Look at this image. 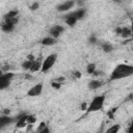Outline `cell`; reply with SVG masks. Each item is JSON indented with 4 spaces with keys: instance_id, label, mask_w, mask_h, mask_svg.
Returning <instances> with one entry per match:
<instances>
[{
    "instance_id": "1",
    "label": "cell",
    "mask_w": 133,
    "mask_h": 133,
    "mask_svg": "<svg viewBox=\"0 0 133 133\" xmlns=\"http://www.w3.org/2000/svg\"><path fill=\"white\" fill-rule=\"evenodd\" d=\"M132 75H133V66L131 64L119 63L113 69V71L110 74L109 79L110 81H116V80H121L124 78H128Z\"/></svg>"
},
{
    "instance_id": "2",
    "label": "cell",
    "mask_w": 133,
    "mask_h": 133,
    "mask_svg": "<svg viewBox=\"0 0 133 133\" xmlns=\"http://www.w3.org/2000/svg\"><path fill=\"white\" fill-rule=\"evenodd\" d=\"M105 100H106L105 95L96 96V97L91 100V102L88 104V106H87V108H86V113H91V112L100 111V110L104 107Z\"/></svg>"
},
{
    "instance_id": "3",
    "label": "cell",
    "mask_w": 133,
    "mask_h": 133,
    "mask_svg": "<svg viewBox=\"0 0 133 133\" xmlns=\"http://www.w3.org/2000/svg\"><path fill=\"white\" fill-rule=\"evenodd\" d=\"M57 57H58V56H57L56 53H52V54L48 55V56L43 60V62H42L41 71H42L43 73H46V72H48L49 70H51V69L54 66V64L56 63Z\"/></svg>"
},
{
    "instance_id": "4",
    "label": "cell",
    "mask_w": 133,
    "mask_h": 133,
    "mask_svg": "<svg viewBox=\"0 0 133 133\" xmlns=\"http://www.w3.org/2000/svg\"><path fill=\"white\" fill-rule=\"evenodd\" d=\"M14 75L11 73H2L0 74V90L7 88L12 80Z\"/></svg>"
},
{
    "instance_id": "5",
    "label": "cell",
    "mask_w": 133,
    "mask_h": 133,
    "mask_svg": "<svg viewBox=\"0 0 133 133\" xmlns=\"http://www.w3.org/2000/svg\"><path fill=\"white\" fill-rule=\"evenodd\" d=\"M4 22L11 23L14 25H17L19 22V11L17 9L9 10L5 16H4Z\"/></svg>"
},
{
    "instance_id": "6",
    "label": "cell",
    "mask_w": 133,
    "mask_h": 133,
    "mask_svg": "<svg viewBox=\"0 0 133 133\" xmlns=\"http://www.w3.org/2000/svg\"><path fill=\"white\" fill-rule=\"evenodd\" d=\"M43 89H44V84L39 82V83L34 84L32 87H30V88L28 89V91H27L26 95H27V97H31V98L38 97V96L42 94Z\"/></svg>"
},
{
    "instance_id": "7",
    "label": "cell",
    "mask_w": 133,
    "mask_h": 133,
    "mask_svg": "<svg viewBox=\"0 0 133 133\" xmlns=\"http://www.w3.org/2000/svg\"><path fill=\"white\" fill-rule=\"evenodd\" d=\"M63 31H64V27L63 26H61V25H54V26H52L50 28L49 33H50V36H52V37L57 39L63 33Z\"/></svg>"
},
{
    "instance_id": "8",
    "label": "cell",
    "mask_w": 133,
    "mask_h": 133,
    "mask_svg": "<svg viewBox=\"0 0 133 133\" xmlns=\"http://www.w3.org/2000/svg\"><path fill=\"white\" fill-rule=\"evenodd\" d=\"M14 122H16V118L12 117V116H9V115H6V114L0 115V130H2L3 128L11 125Z\"/></svg>"
},
{
    "instance_id": "9",
    "label": "cell",
    "mask_w": 133,
    "mask_h": 133,
    "mask_svg": "<svg viewBox=\"0 0 133 133\" xmlns=\"http://www.w3.org/2000/svg\"><path fill=\"white\" fill-rule=\"evenodd\" d=\"M74 6H75V1H64L60 4H58L56 8L59 12H65V11H69Z\"/></svg>"
},
{
    "instance_id": "10",
    "label": "cell",
    "mask_w": 133,
    "mask_h": 133,
    "mask_svg": "<svg viewBox=\"0 0 133 133\" xmlns=\"http://www.w3.org/2000/svg\"><path fill=\"white\" fill-rule=\"evenodd\" d=\"M86 12H87V9H86V8L81 7V8H78V9H76V10H74V11L70 12V15H71V16H73L77 21H79V20L83 19V18L86 16Z\"/></svg>"
},
{
    "instance_id": "11",
    "label": "cell",
    "mask_w": 133,
    "mask_h": 133,
    "mask_svg": "<svg viewBox=\"0 0 133 133\" xmlns=\"http://www.w3.org/2000/svg\"><path fill=\"white\" fill-rule=\"evenodd\" d=\"M17 128H24L27 126V113H22L16 118Z\"/></svg>"
},
{
    "instance_id": "12",
    "label": "cell",
    "mask_w": 133,
    "mask_h": 133,
    "mask_svg": "<svg viewBox=\"0 0 133 133\" xmlns=\"http://www.w3.org/2000/svg\"><path fill=\"white\" fill-rule=\"evenodd\" d=\"M115 32L117 34H119L124 38L131 37V33H132V31H131V29L129 27H118V28L115 29Z\"/></svg>"
},
{
    "instance_id": "13",
    "label": "cell",
    "mask_w": 133,
    "mask_h": 133,
    "mask_svg": "<svg viewBox=\"0 0 133 133\" xmlns=\"http://www.w3.org/2000/svg\"><path fill=\"white\" fill-rule=\"evenodd\" d=\"M42 58L39 57V58H35L34 60H33V62H32V64H31V68H30V72L31 73H35V72H38V71H41V68H42Z\"/></svg>"
},
{
    "instance_id": "14",
    "label": "cell",
    "mask_w": 133,
    "mask_h": 133,
    "mask_svg": "<svg viewBox=\"0 0 133 133\" xmlns=\"http://www.w3.org/2000/svg\"><path fill=\"white\" fill-rule=\"evenodd\" d=\"M103 81L99 80V79H92L88 82V88L89 89H92V90H96L98 88H100L101 86H103Z\"/></svg>"
},
{
    "instance_id": "15",
    "label": "cell",
    "mask_w": 133,
    "mask_h": 133,
    "mask_svg": "<svg viewBox=\"0 0 133 133\" xmlns=\"http://www.w3.org/2000/svg\"><path fill=\"white\" fill-rule=\"evenodd\" d=\"M57 43V39L56 38H54V37H52V36H46V37H44L42 41H41V44L43 45V46H53V45H55Z\"/></svg>"
},
{
    "instance_id": "16",
    "label": "cell",
    "mask_w": 133,
    "mask_h": 133,
    "mask_svg": "<svg viewBox=\"0 0 133 133\" xmlns=\"http://www.w3.org/2000/svg\"><path fill=\"white\" fill-rule=\"evenodd\" d=\"M16 25L11 24V23H7V22H3V24L1 25V30L5 33H10L11 31H14Z\"/></svg>"
},
{
    "instance_id": "17",
    "label": "cell",
    "mask_w": 133,
    "mask_h": 133,
    "mask_svg": "<svg viewBox=\"0 0 133 133\" xmlns=\"http://www.w3.org/2000/svg\"><path fill=\"white\" fill-rule=\"evenodd\" d=\"M101 47H102V50L105 52V53H110L113 51V46L111 43L109 42H104L101 44Z\"/></svg>"
},
{
    "instance_id": "18",
    "label": "cell",
    "mask_w": 133,
    "mask_h": 133,
    "mask_svg": "<svg viewBox=\"0 0 133 133\" xmlns=\"http://www.w3.org/2000/svg\"><path fill=\"white\" fill-rule=\"evenodd\" d=\"M64 22H65V24L68 25V26H70V27H73L78 21L73 17V16H71L70 14L69 15H66L65 16V19H64Z\"/></svg>"
},
{
    "instance_id": "19",
    "label": "cell",
    "mask_w": 133,
    "mask_h": 133,
    "mask_svg": "<svg viewBox=\"0 0 133 133\" xmlns=\"http://www.w3.org/2000/svg\"><path fill=\"white\" fill-rule=\"evenodd\" d=\"M119 130H121V125L119 124H114V125L110 126L109 128H107L104 133H118Z\"/></svg>"
},
{
    "instance_id": "20",
    "label": "cell",
    "mask_w": 133,
    "mask_h": 133,
    "mask_svg": "<svg viewBox=\"0 0 133 133\" xmlns=\"http://www.w3.org/2000/svg\"><path fill=\"white\" fill-rule=\"evenodd\" d=\"M97 71V66L95 63H89L87 66H86V73L88 75H94Z\"/></svg>"
},
{
    "instance_id": "21",
    "label": "cell",
    "mask_w": 133,
    "mask_h": 133,
    "mask_svg": "<svg viewBox=\"0 0 133 133\" xmlns=\"http://www.w3.org/2000/svg\"><path fill=\"white\" fill-rule=\"evenodd\" d=\"M36 122V116L33 114H27V125H33Z\"/></svg>"
},
{
    "instance_id": "22",
    "label": "cell",
    "mask_w": 133,
    "mask_h": 133,
    "mask_svg": "<svg viewBox=\"0 0 133 133\" xmlns=\"http://www.w3.org/2000/svg\"><path fill=\"white\" fill-rule=\"evenodd\" d=\"M32 62H33V60H29V59H26L23 63H22V68L24 69V70H30V68H31V64H32Z\"/></svg>"
},
{
    "instance_id": "23",
    "label": "cell",
    "mask_w": 133,
    "mask_h": 133,
    "mask_svg": "<svg viewBox=\"0 0 133 133\" xmlns=\"http://www.w3.org/2000/svg\"><path fill=\"white\" fill-rule=\"evenodd\" d=\"M35 133H51V132H50L49 127H48V126H46L45 128H43V129H41V130H36V132H35Z\"/></svg>"
},
{
    "instance_id": "24",
    "label": "cell",
    "mask_w": 133,
    "mask_h": 133,
    "mask_svg": "<svg viewBox=\"0 0 133 133\" xmlns=\"http://www.w3.org/2000/svg\"><path fill=\"white\" fill-rule=\"evenodd\" d=\"M88 42H89L90 44H96V43H97V37H96V35H95V34H91V35L89 36V38H88Z\"/></svg>"
},
{
    "instance_id": "25",
    "label": "cell",
    "mask_w": 133,
    "mask_h": 133,
    "mask_svg": "<svg viewBox=\"0 0 133 133\" xmlns=\"http://www.w3.org/2000/svg\"><path fill=\"white\" fill-rule=\"evenodd\" d=\"M38 6H39V3H38V2H34V3H32V4H31L30 9H31V10H35V9H37V8H38Z\"/></svg>"
},
{
    "instance_id": "26",
    "label": "cell",
    "mask_w": 133,
    "mask_h": 133,
    "mask_svg": "<svg viewBox=\"0 0 133 133\" xmlns=\"http://www.w3.org/2000/svg\"><path fill=\"white\" fill-rule=\"evenodd\" d=\"M126 133H133V125H129V127L126 130Z\"/></svg>"
},
{
    "instance_id": "27",
    "label": "cell",
    "mask_w": 133,
    "mask_h": 133,
    "mask_svg": "<svg viewBox=\"0 0 133 133\" xmlns=\"http://www.w3.org/2000/svg\"><path fill=\"white\" fill-rule=\"evenodd\" d=\"M115 110H116V108H113L111 111H109V112H108V115H109V117H110V118H113V113L115 112Z\"/></svg>"
},
{
    "instance_id": "28",
    "label": "cell",
    "mask_w": 133,
    "mask_h": 133,
    "mask_svg": "<svg viewBox=\"0 0 133 133\" xmlns=\"http://www.w3.org/2000/svg\"><path fill=\"white\" fill-rule=\"evenodd\" d=\"M86 108H87V106H86V104H85V103L81 105V109H82V110H86Z\"/></svg>"
}]
</instances>
